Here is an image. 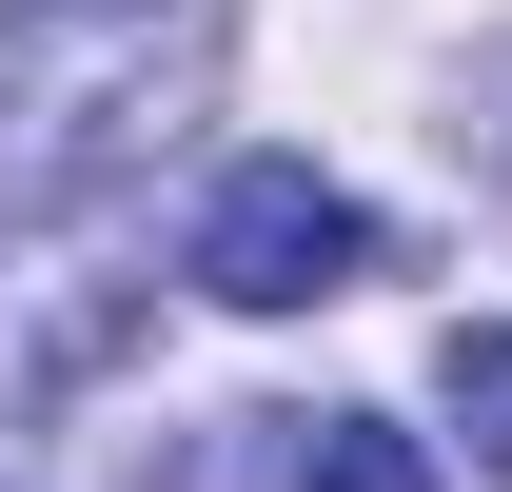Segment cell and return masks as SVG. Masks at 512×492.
<instances>
[{"instance_id":"obj_1","label":"cell","mask_w":512,"mask_h":492,"mask_svg":"<svg viewBox=\"0 0 512 492\" xmlns=\"http://www.w3.org/2000/svg\"><path fill=\"white\" fill-rule=\"evenodd\" d=\"M237 0H0V178H138L217 99Z\"/></svg>"},{"instance_id":"obj_2","label":"cell","mask_w":512,"mask_h":492,"mask_svg":"<svg viewBox=\"0 0 512 492\" xmlns=\"http://www.w3.org/2000/svg\"><path fill=\"white\" fill-rule=\"evenodd\" d=\"M138 256L119 217H0V414H60V394H99V374L138 355Z\"/></svg>"},{"instance_id":"obj_3","label":"cell","mask_w":512,"mask_h":492,"mask_svg":"<svg viewBox=\"0 0 512 492\" xmlns=\"http://www.w3.org/2000/svg\"><path fill=\"white\" fill-rule=\"evenodd\" d=\"M355 276H394V237L316 158H237V178L197 197V296L217 315H316V296H355Z\"/></svg>"},{"instance_id":"obj_4","label":"cell","mask_w":512,"mask_h":492,"mask_svg":"<svg viewBox=\"0 0 512 492\" xmlns=\"http://www.w3.org/2000/svg\"><path fill=\"white\" fill-rule=\"evenodd\" d=\"M256 492H434V453L394 414H276V473Z\"/></svg>"},{"instance_id":"obj_5","label":"cell","mask_w":512,"mask_h":492,"mask_svg":"<svg viewBox=\"0 0 512 492\" xmlns=\"http://www.w3.org/2000/svg\"><path fill=\"white\" fill-rule=\"evenodd\" d=\"M434 414L473 433V473H512V315H453V355H434Z\"/></svg>"}]
</instances>
